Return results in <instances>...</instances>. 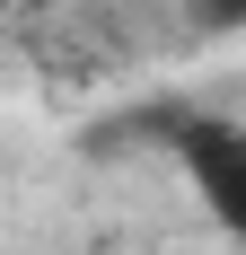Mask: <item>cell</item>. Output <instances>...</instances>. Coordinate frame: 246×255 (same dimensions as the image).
Wrapping results in <instances>:
<instances>
[{"label":"cell","instance_id":"6da1fadb","mask_svg":"<svg viewBox=\"0 0 246 255\" xmlns=\"http://www.w3.org/2000/svg\"><path fill=\"white\" fill-rule=\"evenodd\" d=\"M194 185H202V211L229 238H246V124H220L194 141Z\"/></svg>","mask_w":246,"mask_h":255},{"label":"cell","instance_id":"7a4b0ae2","mask_svg":"<svg viewBox=\"0 0 246 255\" xmlns=\"http://www.w3.org/2000/svg\"><path fill=\"white\" fill-rule=\"evenodd\" d=\"M176 18L202 26V35H238V26H246V0H176Z\"/></svg>","mask_w":246,"mask_h":255},{"label":"cell","instance_id":"3957f363","mask_svg":"<svg viewBox=\"0 0 246 255\" xmlns=\"http://www.w3.org/2000/svg\"><path fill=\"white\" fill-rule=\"evenodd\" d=\"M0 9H9V0H0Z\"/></svg>","mask_w":246,"mask_h":255}]
</instances>
